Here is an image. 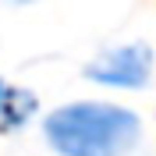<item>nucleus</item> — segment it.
<instances>
[{
	"mask_svg": "<svg viewBox=\"0 0 156 156\" xmlns=\"http://www.w3.org/2000/svg\"><path fill=\"white\" fill-rule=\"evenodd\" d=\"M7 89H11V85H4V82H0V103H4V96H7Z\"/></svg>",
	"mask_w": 156,
	"mask_h": 156,
	"instance_id": "20e7f679",
	"label": "nucleus"
},
{
	"mask_svg": "<svg viewBox=\"0 0 156 156\" xmlns=\"http://www.w3.org/2000/svg\"><path fill=\"white\" fill-rule=\"evenodd\" d=\"M149 75H153V50L146 43H124L117 50H107L85 68V78L110 89H142Z\"/></svg>",
	"mask_w": 156,
	"mask_h": 156,
	"instance_id": "f03ea898",
	"label": "nucleus"
},
{
	"mask_svg": "<svg viewBox=\"0 0 156 156\" xmlns=\"http://www.w3.org/2000/svg\"><path fill=\"white\" fill-rule=\"evenodd\" d=\"M43 135L57 156H124L142 124L117 103H68L43 121Z\"/></svg>",
	"mask_w": 156,
	"mask_h": 156,
	"instance_id": "f257e3e1",
	"label": "nucleus"
},
{
	"mask_svg": "<svg viewBox=\"0 0 156 156\" xmlns=\"http://www.w3.org/2000/svg\"><path fill=\"white\" fill-rule=\"evenodd\" d=\"M32 110H36V96L18 92V89H7V96H4V103H0V121H4L7 131H14V128L25 124V117H29Z\"/></svg>",
	"mask_w": 156,
	"mask_h": 156,
	"instance_id": "7ed1b4c3",
	"label": "nucleus"
},
{
	"mask_svg": "<svg viewBox=\"0 0 156 156\" xmlns=\"http://www.w3.org/2000/svg\"><path fill=\"white\" fill-rule=\"evenodd\" d=\"M18 4H29V0H18Z\"/></svg>",
	"mask_w": 156,
	"mask_h": 156,
	"instance_id": "39448f33",
	"label": "nucleus"
}]
</instances>
